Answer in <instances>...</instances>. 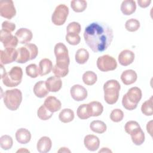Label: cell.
Returning <instances> with one entry per match:
<instances>
[{"instance_id":"12","label":"cell","mask_w":153,"mask_h":153,"mask_svg":"<svg viewBox=\"0 0 153 153\" xmlns=\"http://www.w3.org/2000/svg\"><path fill=\"white\" fill-rule=\"evenodd\" d=\"M0 40L5 48H15L19 42L18 39L16 36L2 29L0 31Z\"/></svg>"},{"instance_id":"11","label":"cell","mask_w":153,"mask_h":153,"mask_svg":"<svg viewBox=\"0 0 153 153\" xmlns=\"http://www.w3.org/2000/svg\"><path fill=\"white\" fill-rule=\"evenodd\" d=\"M18 56L17 50L15 48H5L0 51L1 64L7 65L16 60Z\"/></svg>"},{"instance_id":"38","label":"cell","mask_w":153,"mask_h":153,"mask_svg":"<svg viewBox=\"0 0 153 153\" xmlns=\"http://www.w3.org/2000/svg\"><path fill=\"white\" fill-rule=\"evenodd\" d=\"M77 116L81 120H86L90 118V115L88 113L87 104L81 105L77 109L76 111Z\"/></svg>"},{"instance_id":"43","label":"cell","mask_w":153,"mask_h":153,"mask_svg":"<svg viewBox=\"0 0 153 153\" xmlns=\"http://www.w3.org/2000/svg\"><path fill=\"white\" fill-rule=\"evenodd\" d=\"M151 2V1L150 0H138L137 3L139 5L141 8H146L148 7Z\"/></svg>"},{"instance_id":"21","label":"cell","mask_w":153,"mask_h":153,"mask_svg":"<svg viewBox=\"0 0 153 153\" xmlns=\"http://www.w3.org/2000/svg\"><path fill=\"white\" fill-rule=\"evenodd\" d=\"M87 110L90 117H98L103 112V106L99 102L93 101L87 104Z\"/></svg>"},{"instance_id":"27","label":"cell","mask_w":153,"mask_h":153,"mask_svg":"<svg viewBox=\"0 0 153 153\" xmlns=\"http://www.w3.org/2000/svg\"><path fill=\"white\" fill-rule=\"evenodd\" d=\"M90 128L91 131L94 133L102 134L106 131V124L100 120H94L90 124Z\"/></svg>"},{"instance_id":"47","label":"cell","mask_w":153,"mask_h":153,"mask_svg":"<svg viewBox=\"0 0 153 153\" xmlns=\"http://www.w3.org/2000/svg\"><path fill=\"white\" fill-rule=\"evenodd\" d=\"M29 152V151L27 150V149H23V148H21L20 149H19V150L17 151V152Z\"/></svg>"},{"instance_id":"46","label":"cell","mask_w":153,"mask_h":153,"mask_svg":"<svg viewBox=\"0 0 153 153\" xmlns=\"http://www.w3.org/2000/svg\"><path fill=\"white\" fill-rule=\"evenodd\" d=\"M112 152V151H111L110 149H109L108 148H102V149L99 151V152Z\"/></svg>"},{"instance_id":"8","label":"cell","mask_w":153,"mask_h":153,"mask_svg":"<svg viewBox=\"0 0 153 153\" xmlns=\"http://www.w3.org/2000/svg\"><path fill=\"white\" fill-rule=\"evenodd\" d=\"M68 14L69 8L65 4H59L56 7L51 16V21L54 25H63L65 23Z\"/></svg>"},{"instance_id":"40","label":"cell","mask_w":153,"mask_h":153,"mask_svg":"<svg viewBox=\"0 0 153 153\" xmlns=\"http://www.w3.org/2000/svg\"><path fill=\"white\" fill-rule=\"evenodd\" d=\"M66 41L72 45H78L81 41V37L78 34L75 33H67L66 36Z\"/></svg>"},{"instance_id":"9","label":"cell","mask_w":153,"mask_h":153,"mask_svg":"<svg viewBox=\"0 0 153 153\" xmlns=\"http://www.w3.org/2000/svg\"><path fill=\"white\" fill-rule=\"evenodd\" d=\"M96 64L97 68L102 72L114 71L117 67V62L115 59L108 54L99 57Z\"/></svg>"},{"instance_id":"22","label":"cell","mask_w":153,"mask_h":153,"mask_svg":"<svg viewBox=\"0 0 153 153\" xmlns=\"http://www.w3.org/2000/svg\"><path fill=\"white\" fill-rule=\"evenodd\" d=\"M137 78L136 72L132 69H127L123 72L121 75V79L125 85H130L136 82Z\"/></svg>"},{"instance_id":"39","label":"cell","mask_w":153,"mask_h":153,"mask_svg":"<svg viewBox=\"0 0 153 153\" xmlns=\"http://www.w3.org/2000/svg\"><path fill=\"white\" fill-rule=\"evenodd\" d=\"M123 117H124V113L120 109H115L112 110L110 114L111 120L115 123H118L122 121V120L123 119Z\"/></svg>"},{"instance_id":"34","label":"cell","mask_w":153,"mask_h":153,"mask_svg":"<svg viewBox=\"0 0 153 153\" xmlns=\"http://www.w3.org/2000/svg\"><path fill=\"white\" fill-rule=\"evenodd\" d=\"M13 144L12 137L7 134L3 135L0 138V146L4 150H8L11 148Z\"/></svg>"},{"instance_id":"10","label":"cell","mask_w":153,"mask_h":153,"mask_svg":"<svg viewBox=\"0 0 153 153\" xmlns=\"http://www.w3.org/2000/svg\"><path fill=\"white\" fill-rule=\"evenodd\" d=\"M16 14V10L13 1H1L0 2V15L1 17L11 19Z\"/></svg>"},{"instance_id":"4","label":"cell","mask_w":153,"mask_h":153,"mask_svg":"<svg viewBox=\"0 0 153 153\" xmlns=\"http://www.w3.org/2000/svg\"><path fill=\"white\" fill-rule=\"evenodd\" d=\"M126 132L131 136L133 143L136 145H141L145 141V133L137 121H129L124 126Z\"/></svg>"},{"instance_id":"25","label":"cell","mask_w":153,"mask_h":153,"mask_svg":"<svg viewBox=\"0 0 153 153\" xmlns=\"http://www.w3.org/2000/svg\"><path fill=\"white\" fill-rule=\"evenodd\" d=\"M33 93L35 95L39 98H43L48 95L49 91L48 90L45 81H39L37 82L33 87Z\"/></svg>"},{"instance_id":"32","label":"cell","mask_w":153,"mask_h":153,"mask_svg":"<svg viewBox=\"0 0 153 153\" xmlns=\"http://www.w3.org/2000/svg\"><path fill=\"white\" fill-rule=\"evenodd\" d=\"M53 114V113L50 111L44 105H41L37 111V115L38 118L41 120H44V121L48 120V119H50L52 117Z\"/></svg>"},{"instance_id":"45","label":"cell","mask_w":153,"mask_h":153,"mask_svg":"<svg viewBox=\"0 0 153 153\" xmlns=\"http://www.w3.org/2000/svg\"><path fill=\"white\" fill-rule=\"evenodd\" d=\"M71 152V151L69 149H68V148H66V147H62V148H60V149L58 151V152Z\"/></svg>"},{"instance_id":"30","label":"cell","mask_w":153,"mask_h":153,"mask_svg":"<svg viewBox=\"0 0 153 153\" xmlns=\"http://www.w3.org/2000/svg\"><path fill=\"white\" fill-rule=\"evenodd\" d=\"M82 81L84 83L87 85H92L94 84L97 79V75L93 71H87L82 75Z\"/></svg>"},{"instance_id":"13","label":"cell","mask_w":153,"mask_h":153,"mask_svg":"<svg viewBox=\"0 0 153 153\" xmlns=\"http://www.w3.org/2000/svg\"><path fill=\"white\" fill-rule=\"evenodd\" d=\"M70 93L72 99L76 101H82L87 97V91L79 84H75L71 88Z\"/></svg>"},{"instance_id":"42","label":"cell","mask_w":153,"mask_h":153,"mask_svg":"<svg viewBox=\"0 0 153 153\" xmlns=\"http://www.w3.org/2000/svg\"><path fill=\"white\" fill-rule=\"evenodd\" d=\"M16 29V25L9 21H4L2 23V29L4 31L11 33Z\"/></svg>"},{"instance_id":"41","label":"cell","mask_w":153,"mask_h":153,"mask_svg":"<svg viewBox=\"0 0 153 153\" xmlns=\"http://www.w3.org/2000/svg\"><path fill=\"white\" fill-rule=\"evenodd\" d=\"M52 70L54 75L59 78L65 77L68 74V72H69V68H60V67H57L56 65H54L53 67Z\"/></svg>"},{"instance_id":"33","label":"cell","mask_w":153,"mask_h":153,"mask_svg":"<svg viewBox=\"0 0 153 153\" xmlns=\"http://www.w3.org/2000/svg\"><path fill=\"white\" fill-rule=\"evenodd\" d=\"M141 111L146 116L152 115V96L143 103L141 106Z\"/></svg>"},{"instance_id":"3","label":"cell","mask_w":153,"mask_h":153,"mask_svg":"<svg viewBox=\"0 0 153 153\" xmlns=\"http://www.w3.org/2000/svg\"><path fill=\"white\" fill-rule=\"evenodd\" d=\"M142 96V91L139 87H133L130 88L123 97L122 104L123 107L129 111L134 110L137 108Z\"/></svg>"},{"instance_id":"2","label":"cell","mask_w":153,"mask_h":153,"mask_svg":"<svg viewBox=\"0 0 153 153\" xmlns=\"http://www.w3.org/2000/svg\"><path fill=\"white\" fill-rule=\"evenodd\" d=\"M120 88V83L115 79L108 80L104 84V99L108 104L113 105L117 102Z\"/></svg>"},{"instance_id":"23","label":"cell","mask_w":153,"mask_h":153,"mask_svg":"<svg viewBox=\"0 0 153 153\" xmlns=\"http://www.w3.org/2000/svg\"><path fill=\"white\" fill-rule=\"evenodd\" d=\"M121 11L126 16H130L135 12L136 10V4L133 0H125L121 3Z\"/></svg>"},{"instance_id":"36","label":"cell","mask_w":153,"mask_h":153,"mask_svg":"<svg viewBox=\"0 0 153 153\" xmlns=\"http://www.w3.org/2000/svg\"><path fill=\"white\" fill-rule=\"evenodd\" d=\"M26 72L27 75L32 78H35L39 75L38 67L34 63L30 64L26 66Z\"/></svg>"},{"instance_id":"29","label":"cell","mask_w":153,"mask_h":153,"mask_svg":"<svg viewBox=\"0 0 153 153\" xmlns=\"http://www.w3.org/2000/svg\"><path fill=\"white\" fill-rule=\"evenodd\" d=\"M75 58L76 63L78 64H84L88 60L89 53L85 48H79L76 51Z\"/></svg>"},{"instance_id":"7","label":"cell","mask_w":153,"mask_h":153,"mask_svg":"<svg viewBox=\"0 0 153 153\" xmlns=\"http://www.w3.org/2000/svg\"><path fill=\"white\" fill-rule=\"evenodd\" d=\"M54 52L56 57L55 65L63 68H68L70 60L66 46L62 42H59L55 45Z\"/></svg>"},{"instance_id":"14","label":"cell","mask_w":153,"mask_h":153,"mask_svg":"<svg viewBox=\"0 0 153 153\" xmlns=\"http://www.w3.org/2000/svg\"><path fill=\"white\" fill-rule=\"evenodd\" d=\"M17 50L18 53L17 58L16 60L17 63H25L30 60L33 59L32 53L27 44L25 47H19Z\"/></svg>"},{"instance_id":"24","label":"cell","mask_w":153,"mask_h":153,"mask_svg":"<svg viewBox=\"0 0 153 153\" xmlns=\"http://www.w3.org/2000/svg\"><path fill=\"white\" fill-rule=\"evenodd\" d=\"M16 139L21 144H26L31 139L30 132L26 128H20L16 132Z\"/></svg>"},{"instance_id":"1","label":"cell","mask_w":153,"mask_h":153,"mask_svg":"<svg viewBox=\"0 0 153 153\" xmlns=\"http://www.w3.org/2000/svg\"><path fill=\"white\" fill-rule=\"evenodd\" d=\"M84 38L93 52H102L111 45L114 38L113 30L106 23L94 22L85 28Z\"/></svg>"},{"instance_id":"18","label":"cell","mask_w":153,"mask_h":153,"mask_svg":"<svg viewBox=\"0 0 153 153\" xmlns=\"http://www.w3.org/2000/svg\"><path fill=\"white\" fill-rule=\"evenodd\" d=\"M46 87L50 92H57L59 91L62 87V81L60 78L56 76H50L45 81Z\"/></svg>"},{"instance_id":"5","label":"cell","mask_w":153,"mask_h":153,"mask_svg":"<svg viewBox=\"0 0 153 153\" xmlns=\"http://www.w3.org/2000/svg\"><path fill=\"white\" fill-rule=\"evenodd\" d=\"M22 101V91L18 88L7 90L4 95V103L11 111H16Z\"/></svg>"},{"instance_id":"37","label":"cell","mask_w":153,"mask_h":153,"mask_svg":"<svg viewBox=\"0 0 153 153\" xmlns=\"http://www.w3.org/2000/svg\"><path fill=\"white\" fill-rule=\"evenodd\" d=\"M81 27L80 24L76 22H73L69 23L66 27L67 33H75L79 35L81 32Z\"/></svg>"},{"instance_id":"17","label":"cell","mask_w":153,"mask_h":153,"mask_svg":"<svg viewBox=\"0 0 153 153\" xmlns=\"http://www.w3.org/2000/svg\"><path fill=\"white\" fill-rule=\"evenodd\" d=\"M84 143L88 150L90 151H95L99 148L100 140L96 136L93 134H88L84 137Z\"/></svg>"},{"instance_id":"31","label":"cell","mask_w":153,"mask_h":153,"mask_svg":"<svg viewBox=\"0 0 153 153\" xmlns=\"http://www.w3.org/2000/svg\"><path fill=\"white\" fill-rule=\"evenodd\" d=\"M87 1L85 0H74L71 2L72 9L76 13L84 11L87 8Z\"/></svg>"},{"instance_id":"16","label":"cell","mask_w":153,"mask_h":153,"mask_svg":"<svg viewBox=\"0 0 153 153\" xmlns=\"http://www.w3.org/2000/svg\"><path fill=\"white\" fill-rule=\"evenodd\" d=\"M118 59L121 65L127 66L133 62L134 60V54L129 50H124L119 54Z\"/></svg>"},{"instance_id":"26","label":"cell","mask_w":153,"mask_h":153,"mask_svg":"<svg viewBox=\"0 0 153 153\" xmlns=\"http://www.w3.org/2000/svg\"><path fill=\"white\" fill-rule=\"evenodd\" d=\"M52 62L47 58L40 60L39 63V73L41 76H44L48 74L53 69Z\"/></svg>"},{"instance_id":"28","label":"cell","mask_w":153,"mask_h":153,"mask_svg":"<svg viewBox=\"0 0 153 153\" xmlns=\"http://www.w3.org/2000/svg\"><path fill=\"white\" fill-rule=\"evenodd\" d=\"M59 118L60 121L64 123H68L72 121L74 118V111L69 108L63 109L59 115Z\"/></svg>"},{"instance_id":"44","label":"cell","mask_w":153,"mask_h":153,"mask_svg":"<svg viewBox=\"0 0 153 153\" xmlns=\"http://www.w3.org/2000/svg\"><path fill=\"white\" fill-rule=\"evenodd\" d=\"M152 121H150L149 123H147V125H146L147 131L150 134L151 136H152Z\"/></svg>"},{"instance_id":"20","label":"cell","mask_w":153,"mask_h":153,"mask_svg":"<svg viewBox=\"0 0 153 153\" xmlns=\"http://www.w3.org/2000/svg\"><path fill=\"white\" fill-rule=\"evenodd\" d=\"M52 146V142L47 136L41 137L38 141L36 148L40 153H46L50 151Z\"/></svg>"},{"instance_id":"19","label":"cell","mask_w":153,"mask_h":153,"mask_svg":"<svg viewBox=\"0 0 153 153\" xmlns=\"http://www.w3.org/2000/svg\"><path fill=\"white\" fill-rule=\"evenodd\" d=\"M44 105L53 113L60 110L62 106L61 102L56 97L51 96H48L45 99Z\"/></svg>"},{"instance_id":"6","label":"cell","mask_w":153,"mask_h":153,"mask_svg":"<svg viewBox=\"0 0 153 153\" xmlns=\"http://www.w3.org/2000/svg\"><path fill=\"white\" fill-rule=\"evenodd\" d=\"M23 71L19 66L13 67L8 72H5L1 76L3 84L8 87H16L19 85L22 79Z\"/></svg>"},{"instance_id":"15","label":"cell","mask_w":153,"mask_h":153,"mask_svg":"<svg viewBox=\"0 0 153 153\" xmlns=\"http://www.w3.org/2000/svg\"><path fill=\"white\" fill-rule=\"evenodd\" d=\"M15 36L17 38L20 44H27V43L32 40L33 34L32 31L29 29L22 27L17 30Z\"/></svg>"},{"instance_id":"35","label":"cell","mask_w":153,"mask_h":153,"mask_svg":"<svg viewBox=\"0 0 153 153\" xmlns=\"http://www.w3.org/2000/svg\"><path fill=\"white\" fill-rule=\"evenodd\" d=\"M125 27L127 30L129 32H135L140 27V22L135 19H130L126 21Z\"/></svg>"}]
</instances>
